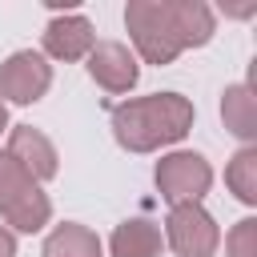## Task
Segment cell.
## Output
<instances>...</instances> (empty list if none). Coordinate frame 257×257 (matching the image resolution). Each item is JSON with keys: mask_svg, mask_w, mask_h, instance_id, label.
<instances>
[{"mask_svg": "<svg viewBox=\"0 0 257 257\" xmlns=\"http://www.w3.org/2000/svg\"><path fill=\"white\" fill-rule=\"evenodd\" d=\"M124 24L145 64H173L185 48H201L217 32L205 0H128Z\"/></svg>", "mask_w": 257, "mask_h": 257, "instance_id": "6da1fadb", "label": "cell"}, {"mask_svg": "<svg viewBox=\"0 0 257 257\" xmlns=\"http://www.w3.org/2000/svg\"><path fill=\"white\" fill-rule=\"evenodd\" d=\"M112 137L128 153H157L193 128V104L181 92H153L112 108Z\"/></svg>", "mask_w": 257, "mask_h": 257, "instance_id": "7a4b0ae2", "label": "cell"}, {"mask_svg": "<svg viewBox=\"0 0 257 257\" xmlns=\"http://www.w3.org/2000/svg\"><path fill=\"white\" fill-rule=\"evenodd\" d=\"M0 217L16 233H36L52 217V201L8 153H0Z\"/></svg>", "mask_w": 257, "mask_h": 257, "instance_id": "3957f363", "label": "cell"}, {"mask_svg": "<svg viewBox=\"0 0 257 257\" xmlns=\"http://www.w3.org/2000/svg\"><path fill=\"white\" fill-rule=\"evenodd\" d=\"M165 237H169V249L177 257H213L221 245V229L201 201L173 205L169 221H165Z\"/></svg>", "mask_w": 257, "mask_h": 257, "instance_id": "277c9868", "label": "cell"}, {"mask_svg": "<svg viewBox=\"0 0 257 257\" xmlns=\"http://www.w3.org/2000/svg\"><path fill=\"white\" fill-rule=\"evenodd\" d=\"M153 177H157V189H161V197H165L169 205L201 201V197L209 193V185H213L209 161H205L201 153H193V149H177V153L161 157Z\"/></svg>", "mask_w": 257, "mask_h": 257, "instance_id": "5b68a950", "label": "cell"}, {"mask_svg": "<svg viewBox=\"0 0 257 257\" xmlns=\"http://www.w3.org/2000/svg\"><path fill=\"white\" fill-rule=\"evenodd\" d=\"M52 88V64L44 52L20 48L0 64V100L12 104H36Z\"/></svg>", "mask_w": 257, "mask_h": 257, "instance_id": "8992f818", "label": "cell"}, {"mask_svg": "<svg viewBox=\"0 0 257 257\" xmlns=\"http://www.w3.org/2000/svg\"><path fill=\"white\" fill-rule=\"evenodd\" d=\"M84 60H88V76H92L104 92H112V96L128 92V88L141 80V64H137V56L128 52V44H120V40H96Z\"/></svg>", "mask_w": 257, "mask_h": 257, "instance_id": "52a82bcc", "label": "cell"}, {"mask_svg": "<svg viewBox=\"0 0 257 257\" xmlns=\"http://www.w3.org/2000/svg\"><path fill=\"white\" fill-rule=\"evenodd\" d=\"M92 44H96V32L80 12H56L44 24V52L52 60H84Z\"/></svg>", "mask_w": 257, "mask_h": 257, "instance_id": "ba28073f", "label": "cell"}, {"mask_svg": "<svg viewBox=\"0 0 257 257\" xmlns=\"http://www.w3.org/2000/svg\"><path fill=\"white\" fill-rule=\"evenodd\" d=\"M8 157H12L36 185L56 177V149H52V141H48L40 128H32V124H16V128L8 133Z\"/></svg>", "mask_w": 257, "mask_h": 257, "instance_id": "9c48e42d", "label": "cell"}, {"mask_svg": "<svg viewBox=\"0 0 257 257\" xmlns=\"http://www.w3.org/2000/svg\"><path fill=\"white\" fill-rule=\"evenodd\" d=\"M221 120L237 141L253 145L257 141V92L249 84H229L221 92Z\"/></svg>", "mask_w": 257, "mask_h": 257, "instance_id": "30bf717a", "label": "cell"}, {"mask_svg": "<svg viewBox=\"0 0 257 257\" xmlns=\"http://www.w3.org/2000/svg\"><path fill=\"white\" fill-rule=\"evenodd\" d=\"M112 257H161V229L145 217H128L108 237Z\"/></svg>", "mask_w": 257, "mask_h": 257, "instance_id": "8fae6325", "label": "cell"}, {"mask_svg": "<svg viewBox=\"0 0 257 257\" xmlns=\"http://www.w3.org/2000/svg\"><path fill=\"white\" fill-rule=\"evenodd\" d=\"M40 257H100V237H96L88 225L64 221V225H56V229L44 237Z\"/></svg>", "mask_w": 257, "mask_h": 257, "instance_id": "7c38bea8", "label": "cell"}, {"mask_svg": "<svg viewBox=\"0 0 257 257\" xmlns=\"http://www.w3.org/2000/svg\"><path fill=\"white\" fill-rule=\"evenodd\" d=\"M225 185L237 201L257 205V145H245L233 153V161L225 165Z\"/></svg>", "mask_w": 257, "mask_h": 257, "instance_id": "4fadbf2b", "label": "cell"}, {"mask_svg": "<svg viewBox=\"0 0 257 257\" xmlns=\"http://www.w3.org/2000/svg\"><path fill=\"white\" fill-rule=\"evenodd\" d=\"M225 245H229V257H257V217H241L229 229Z\"/></svg>", "mask_w": 257, "mask_h": 257, "instance_id": "5bb4252c", "label": "cell"}, {"mask_svg": "<svg viewBox=\"0 0 257 257\" xmlns=\"http://www.w3.org/2000/svg\"><path fill=\"white\" fill-rule=\"evenodd\" d=\"M0 257H16V237H12V229H4V225H0Z\"/></svg>", "mask_w": 257, "mask_h": 257, "instance_id": "9a60e30c", "label": "cell"}, {"mask_svg": "<svg viewBox=\"0 0 257 257\" xmlns=\"http://www.w3.org/2000/svg\"><path fill=\"white\" fill-rule=\"evenodd\" d=\"M4 128H8V104L0 100V133H4Z\"/></svg>", "mask_w": 257, "mask_h": 257, "instance_id": "2e32d148", "label": "cell"}]
</instances>
